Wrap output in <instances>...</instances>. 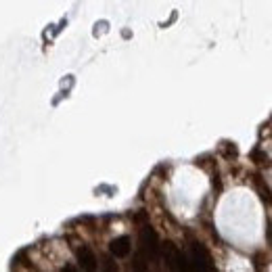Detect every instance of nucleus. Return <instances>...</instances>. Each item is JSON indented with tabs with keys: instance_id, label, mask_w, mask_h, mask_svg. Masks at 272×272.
I'll list each match as a JSON object with an SVG mask.
<instances>
[{
	"instance_id": "1",
	"label": "nucleus",
	"mask_w": 272,
	"mask_h": 272,
	"mask_svg": "<svg viewBox=\"0 0 272 272\" xmlns=\"http://www.w3.org/2000/svg\"><path fill=\"white\" fill-rule=\"evenodd\" d=\"M191 268L193 272H214V264H211L207 249L199 243H193L191 247Z\"/></svg>"
},
{
	"instance_id": "2",
	"label": "nucleus",
	"mask_w": 272,
	"mask_h": 272,
	"mask_svg": "<svg viewBox=\"0 0 272 272\" xmlns=\"http://www.w3.org/2000/svg\"><path fill=\"white\" fill-rule=\"evenodd\" d=\"M163 255H165V262H168V266L176 272H193L191 268V262L176 249V247L172 243H165L163 245Z\"/></svg>"
},
{
	"instance_id": "3",
	"label": "nucleus",
	"mask_w": 272,
	"mask_h": 272,
	"mask_svg": "<svg viewBox=\"0 0 272 272\" xmlns=\"http://www.w3.org/2000/svg\"><path fill=\"white\" fill-rule=\"evenodd\" d=\"M140 241H143V249L149 253L151 259H155L159 255V241H157V234L153 228H145L143 234H140Z\"/></svg>"
},
{
	"instance_id": "4",
	"label": "nucleus",
	"mask_w": 272,
	"mask_h": 272,
	"mask_svg": "<svg viewBox=\"0 0 272 272\" xmlns=\"http://www.w3.org/2000/svg\"><path fill=\"white\" fill-rule=\"evenodd\" d=\"M78 264L84 272H94L97 270V255L92 253L90 247H80L78 249Z\"/></svg>"
},
{
	"instance_id": "5",
	"label": "nucleus",
	"mask_w": 272,
	"mask_h": 272,
	"mask_svg": "<svg viewBox=\"0 0 272 272\" xmlns=\"http://www.w3.org/2000/svg\"><path fill=\"white\" fill-rule=\"evenodd\" d=\"M130 249H132V245H130L128 236H117V239H113V241L109 243V251H111V255L117 257V259L126 257V255L130 253Z\"/></svg>"
},
{
	"instance_id": "6",
	"label": "nucleus",
	"mask_w": 272,
	"mask_h": 272,
	"mask_svg": "<svg viewBox=\"0 0 272 272\" xmlns=\"http://www.w3.org/2000/svg\"><path fill=\"white\" fill-rule=\"evenodd\" d=\"M132 268H134V272H149V266H147V262H145V257L143 255H136L134 257V262H132Z\"/></svg>"
},
{
	"instance_id": "7",
	"label": "nucleus",
	"mask_w": 272,
	"mask_h": 272,
	"mask_svg": "<svg viewBox=\"0 0 272 272\" xmlns=\"http://www.w3.org/2000/svg\"><path fill=\"white\" fill-rule=\"evenodd\" d=\"M257 186H259V193H262V199L270 203V201H272V193H270V188H268V186L264 188V186H262V182H257Z\"/></svg>"
},
{
	"instance_id": "8",
	"label": "nucleus",
	"mask_w": 272,
	"mask_h": 272,
	"mask_svg": "<svg viewBox=\"0 0 272 272\" xmlns=\"http://www.w3.org/2000/svg\"><path fill=\"white\" fill-rule=\"evenodd\" d=\"M253 159H255L257 163H266V161H268V155H266V153H262V151H253Z\"/></svg>"
},
{
	"instance_id": "9",
	"label": "nucleus",
	"mask_w": 272,
	"mask_h": 272,
	"mask_svg": "<svg viewBox=\"0 0 272 272\" xmlns=\"http://www.w3.org/2000/svg\"><path fill=\"white\" fill-rule=\"evenodd\" d=\"M105 272H117V266L111 259H105Z\"/></svg>"
},
{
	"instance_id": "10",
	"label": "nucleus",
	"mask_w": 272,
	"mask_h": 272,
	"mask_svg": "<svg viewBox=\"0 0 272 272\" xmlns=\"http://www.w3.org/2000/svg\"><path fill=\"white\" fill-rule=\"evenodd\" d=\"M61 272H78V270H76V268H74V266H65V268H63V270H61Z\"/></svg>"
}]
</instances>
